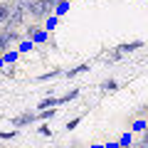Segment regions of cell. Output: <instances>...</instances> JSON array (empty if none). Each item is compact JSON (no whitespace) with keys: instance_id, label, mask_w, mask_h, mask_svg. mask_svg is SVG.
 <instances>
[{"instance_id":"cell-1","label":"cell","mask_w":148,"mask_h":148,"mask_svg":"<svg viewBox=\"0 0 148 148\" xmlns=\"http://www.w3.org/2000/svg\"><path fill=\"white\" fill-rule=\"evenodd\" d=\"M25 12H27L30 17H35V20H45V17L49 15V8H47L45 0H30L27 8H25Z\"/></svg>"},{"instance_id":"cell-2","label":"cell","mask_w":148,"mask_h":148,"mask_svg":"<svg viewBox=\"0 0 148 148\" xmlns=\"http://www.w3.org/2000/svg\"><path fill=\"white\" fill-rule=\"evenodd\" d=\"M22 20H25V10H22V8H17L15 3H12V12H10V20L5 22V27H15V30H20Z\"/></svg>"},{"instance_id":"cell-3","label":"cell","mask_w":148,"mask_h":148,"mask_svg":"<svg viewBox=\"0 0 148 148\" xmlns=\"http://www.w3.org/2000/svg\"><path fill=\"white\" fill-rule=\"evenodd\" d=\"M32 121H37V114H35V111H25V114L15 116L10 123H12L15 128H22V126H27V123H32Z\"/></svg>"},{"instance_id":"cell-4","label":"cell","mask_w":148,"mask_h":148,"mask_svg":"<svg viewBox=\"0 0 148 148\" xmlns=\"http://www.w3.org/2000/svg\"><path fill=\"white\" fill-rule=\"evenodd\" d=\"M10 12H12V3L10 0H3V3H0V27L10 20Z\"/></svg>"},{"instance_id":"cell-5","label":"cell","mask_w":148,"mask_h":148,"mask_svg":"<svg viewBox=\"0 0 148 148\" xmlns=\"http://www.w3.org/2000/svg\"><path fill=\"white\" fill-rule=\"evenodd\" d=\"M143 42H131V45H121V47L116 49V52H114V57H121V54H126V52H131V49H138L141 47Z\"/></svg>"},{"instance_id":"cell-6","label":"cell","mask_w":148,"mask_h":148,"mask_svg":"<svg viewBox=\"0 0 148 148\" xmlns=\"http://www.w3.org/2000/svg\"><path fill=\"white\" fill-rule=\"evenodd\" d=\"M54 106H57V99H54V96H47V99H42L40 104H37V109L45 111V109H54Z\"/></svg>"},{"instance_id":"cell-7","label":"cell","mask_w":148,"mask_h":148,"mask_svg":"<svg viewBox=\"0 0 148 148\" xmlns=\"http://www.w3.org/2000/svg\"><path fill=\"white\" fill-rule=\"evenodd\" d=\"M77 96H79V89H72V91H67L64 96H59V99H57V106H59V104H67V101H72V99H77Z\"/></svg>"},{"instance_id":"cell-8","label":"cell","mask_w":148,"mask_h":148,"mask_svg":"<svg viewBox=\"0 0 148 148\" xmlns=\"http://www.w3.org/2000/svg\"><path fill=\"white\" fill-rule=\"evenodd\" d=\"M8 49H10V42H8V37L0 32V54H8Z\"/></svg>"},{"instance_id":"cell-9","label":"cell","mask_w":148,"mask_h":148,"mask_svg":"<svg viewBox=\"0 0 148 148\" xmlns=\"http://www.w3.org/2000/svg\"><path fill=\"white\" fill-rule=\"evenodd\" d=\"M101 89H106V91H116V89H119V84H116L114 79H106L104 84H101Z\"/></svg>"},{"instance_id":"cell-10","label":"cell","mask_w":148,"mask_h":148,"mask_svg":"<svg viewBox=\"0 0 148 148\" xmlns=\"http://www.w3.org/2000/svg\"><path fill=\"white\" fill-rule=\"evenodd\" d=\"M86 69H89V64H82V67H77V69H72V72H67V77H77V74L86 72Z\"/></svg>"},{"instance_id":"cell-11","label":"cell","mask_w":148,"mask_h":148,"mask_svg":"<svg viewBox=\"0 0 148 148\" xmlns=\"http://www.w3.org/2000/svg\"><path fill=\"white\" fill-rule=\"evenodd\" d=\"M45 3H47V8H49V12L54 10V5H62L64 0H45Z\"/></svg>"},{"instance_id":"cell-12","label":"cell","mask_w":148,"mask_h":148,"mask_svg":"<svg viewBox=\"0 0 148 148\" xmlns=\"http://www.w3.org/2000/svg\"><path fill=\"white\" fill-rule=\"evenodd\" d=\"M15 136V131H0V138H12Z\"/></svg>"},{"instance_id":"cell-13","label":"cell","mask_w":148,"mask_h":148,"mask_svg":"<svg viewBox=\"0 0 148 148\" xmlns=\"http://www.w3.org/2000/svg\"><path fill=\"white\" fill-rule=\"evenodd\" d=\"M32 47V42H27V40H22V42H20V49H22V52H25V49H30Z\"/></svg>"}]
</instances>
